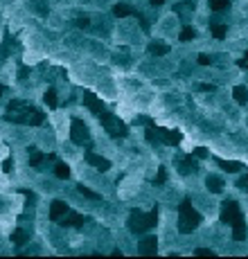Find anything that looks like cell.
Segmentation results:
<instances>
[{
	"instance_id": "6da1fadb",
	"label": "cell",
	"mask_w": 248,
	"mask_h": 259,
	"mask_svg": "<svg viewBox=\"0 0 248 259\" xmlns=\"http://www.w3.org/2000/svg\"><path fill=\"white\" fill-rule=\"evenodd\" d=\"M7 122H14V124H30V127H38L45 122V113L34 108L32 104H27L23 99H11V104L7 106Z\"/></svg>"
},
{
	"instance_id": "7a4b0ae2",
	"label": "cell",
	"mask_w": 248,
	"mask_h": 259,
	"mask_svg": "<svg viewBox=\"0 0 248 259\" xmlns=\"http://www.w3.org/2000/svg\"><path fill=\"white\" fill-rule=\"evenodd\" d=\"M221 221L232 227V239L244 241L246 239V221H244L242 207L237 201H223L221 203Z\"/></svg>"
},
{
	"instance_id": "3957f363",
	"label": "cell",
	"mask_w": 248,
	"mask_h": 259,
	"mask_svg": "<svg viewBox=\"0 0 248 259\" xmlns=\"http://www.w3.org/2000/svg\"><path fill=\"white\" fill-rule=\"evenodd\" d=\"M156 221H158V205L153 207L151 212H147V214L142 210H131L127 227L133 234H142L147 230H151V227H156Z\"/></svg>"
},
{
	"instance_id": "277c9868",
	"label": "cell",
	"mask_w": 248,
	"mask_h": 259,
	"mask_svg": "<svg viewBox=\"0 0 248 259\" xmlns=\"http://www.w3.org/2000/svg\"><path fill=\"white\" fill-rule=\"evenodd\" d=\"M201 221H203V217L192 207V201L190 198H183L178 205V232L183 234L194 232L196 227L201 226Z\"/></svg>"
},
{
	"instance_id": "5b68a950",
	"label": "cell",
	"mask_w": 248,
	"mask_h": 259,
	"mask_svg": "<svg viewBox=\"0 0 248 259\" xmlns=\"http://www.w3.org/2000/svg\"><path fill=\"white\" fill-rule=\"evenodd\" d=\"M97 120L102 122V127L106 129V133L111 135V138H127L129 135V127L124 124V122H120L117 117H113L108 111H104V113H100L97 115Z\"/></svg>"
},
{
	"instance_id": "8992f818",
	"label": "cell",
	"mask_w": 248,
	"mask_h": 259,
	"mask_svg": "<svg viewBox=\"0 0 248 259\" xmlns=\"http://www.w3.org/2000/svg\"><path fill=\"white\" fill-rule=\"evenodd\" d=\"M70 140H72L74 144H79V147H88V149H90L88 127H86L81 120H77V117L70 122Z\"/></svg>"
},
{
	"instance_id": "52a82bcc",
	"label": "cell",
	"mask_w": 248,
	"mask_h": 259,
	"mask_svg": "<svg viewBox=\"0 0 248 259\" xmlns=\"http://www.w3.org/2000/svg\"><path fill=\"white\" fill-rule=\"evenodd\" d=\"M113 14H115L117 18H124V16H133V18H138V21H140V27H142V32H149V27H151V25H149L147 18H144L138 9H133L131 5H127V2H117V5L113 7Z\"/></svg>"
},
{
	"instance_id": "ba28073f",
	"label": "cell",
	"mask_w": 248,
	"mask_h": 259,
	"mask_svg": "<svg viewBox=\"0 0 248 259\" xmlns=\"http://www.w3.org/2000/svg\"><path fill=\"white\" fill-rule=\"evenodd\" d=\"M84 106L88 108L93 115H100V113H104L106 111V106H104V101L100 99V97H95L93 93H84Z\"/></svg>"
},
{
	"instance_id": "9c48e42d",
	"label": "cell",
	"mask_w": 248,
	"mask_h": 259,
	"mask_svg": "<svg viewBox=\"0 0 248 259\" xmlns=\"http://www.w3.org/2000/svg\"><path fill=\"white\" fill-rule=\"evenodd\" d=\"M86 162L88 164H93L95 169H100V171H108L111 169V160H106V158H102V156H97L95 151H86Z\"/></svg>"
},
{
	"instance_id": "30bf717a",
	"label": "cell",
	"mask_w": 248,
	"mask_h": 259,
	"mask_svg": "<svg viewBox=\"0 0 248 259\" xmlns=\"http://www.w3.org/2000/svg\"><path fill=\"white\" fill-rule=\"evenodd\" d=\"M70 212V205L66 201H52L50 205V221H61Z\"/></svg>"
},
{
	"instance_id": "8fae6325",
	"label": "cell",
	"mask_w": 248,
	"mask_h": 259,
	"mask_svg": "<svg viewBox=\"0 0 248 259\" xmlns=\"http://www.w3.org/2000/svg\"><path fill=\"white\" fill-rule=\"evenodd\" d=\"M156 250H158V241H156V237H144L142 241H140V246H138V255H144V257L156 255Z\"/></svg>"
},
{
	"instance_id": "7c38bea8",
	"label": "cell",
	"mask_w": 248,
	"mask_h": 259,
	"mask_svg": "<svg viewBox=\"0 0 248 259\" xmlns=\"http://www.w3.org/2000/svg\"><path fill=\"white\" fill-rule=\"evenodd\" d=\"M158 138L163 144H169V147H174V144H178L180 140H183V135H180V131H169V129H158Z\"/></svg>"
},
{
	"instance_id": "4fadbf2b",
	"label": "cell",
	"mask_w": 248,
	"mask_h": 259,
	"mask_svg": "<svg viewBox=\"0 0 248 259\" xmlns=\"http://www.w3.org/2000/svg\"><path fill=\"white\" fill-rule=\"evenodd\" d=\"M88 221V217H84V214H77V212H68L64 219H61V226L66 227H77V226H84V223Z\"/></svg>"
},
{
	"instance_id": "5bb4252c",
	"label": "cell",
	"mask_w": 248,
	"mask_h": 259,
	"mask_svg": "<svg viewBox=\"0 0 248 259\" xmlns=\"http://www.w3.org/2000/svg\"><path fill=\"white\" fill-rule=\"evenodd\" d=\"M178 171L180 174H194L199 171V164H196L194 156H185V158L178 160Z\"/></svg>"
},
{
	"instance_id": "9a60e30c",
	"label": "cell",
	"mask_w": 248,
	"mask_h": 259,
	"mask_svg": "<svg viewBox=\"0 0 248 259\" xmlns=\"http://www.w3.org/2000/svg\"><path fill=\"white\" fill-rule=\"evenodd\" d=\"M206 185H208V190H210L212 194H221L223 187H226V183H223V178H219V176H208Z\"/></svg>"
},
{
	"instance_id": "2e32d148",
	"label": "cell",
	"mask_w": 248,
	"mask_h": 259,
	"mask_svg": "<svg viewBox=\"0 0 248 259\" xmlns=\"http://www.w3.org/2000/svg\"><path fill=\"white\" fill-rule=\"evenodd\" d=\"M214 162L221 167V169H226L228 174H235V171H242L244 164L242 162H235V160H223V158H214Z\"/></svg>"
},
{
	"instance_id": "e0dca14e",
	"label": "cell",
	"mask_w": 248,
	"mask_h": 259,
	"mask_svg": "<svg viewBox=\"0 0 248 259\" xmlns=\"http://www.w3.org/2000/svg\"><path fill=\"white\" fill-rule=\"evenodd\" d=\"M48 160H57V156L54 154H38V151H34L32 154V158H30V167H41L43 162H48Z\"/></svg>"
},
{
	"instance_id": "ac0fdd59",
	"label": "cell",
	"mask_w": 248,
	"mask_h": 259,
	"mask_svg": "<svg viewBox=\"0 0 248 259\" xmlns=\"http://www.w3.org/2000/svg\"><path fill=\"white\" fill-rule=\"evenodd\" d=\"M210 34L221 41V38H226V34H228V25H223V23H219V21L210 23Z\"/></svg>"
},
{
	"instance_id": "d6986e66",
	"label": "cell",
	"mask_w": 248,
	"mask_h": 259,
	"mask_svg": "<svg viewBox=\"0 0 248 259\" xmlns=\"http://www.w3.org/2000/svg\"><path fill=\"white\" fill-rule=\"evenodd\" d=\"M149 54H153V57H165V54H169V45H165V43H160V41L149 43Z\"/></svg>"
},
{
	"instance_id": "ffe728a7",
	"label": "cell",
	"mask_w": 248,
	"mask_h": 259,
	"mask_svg": "<svg viewBox=\"0 0 248 259\" xmlns=\"http://www.w3.org/2000/svg\"><path fill=\"white\" fill-rule=\"evenodd\" d=\"M232 97H235L237 104H248V90L244 86H235L232 88Z\"/></svg>"
},
{
	"instance_id": "44dd1931",
	"label": "cell",
	"mask_w": 248,
	"mask_h": 259,
	"mask_svg": "<svg viewBox=\"0 0 248 259\" xmlns=\"http://www.w3.org/2000/svg\"><path fill=\"white\" fill-rule=\"evenodd\" d=\"M11 241L16 243V246H25L30 241V232L27 230H16V232H11Z\"/></svg>"
},
{
	"instance_id": "7402d4cb",
	"label": "cell",
	"mask_w": 248,
	"mask_h": 259,
	"mask_svg": "<svg viewBox=\"0 0 248 259\" xmlns=\"http://www.w3.org/2000/svg\"><path fill=\"white\" fill-rule=\"evenodd\" d=\"M54 176L61 180H68L70 178V167L66 162H57V167H54Z\"/></svg>"
},
{
	"instance_id": "603a6c76",
	"label": "cell",
	"mask_w": 248,
	"mask_h": 259,
	"mask_svg": "<svg viewBox=\"0 0 248 259\" xmlns=\"http://www.w3.org/2000/svg\"><path fill=\"white\" fill-rule=\"evenodd\" d=\"M43 99H45V104H48L50 108H57V106H59L57 90H54V88H48V90H45V95H43Z\"/></svg>"
},
{
	"instance_id": "cb8c5ba5",
	"label": "cell",
	"mask_w": 248,
	"mask_h": 259,
	"mask_svg": "<svg viewBox=\"0 0 248 259\" xmlns=\"http://www.w3.org/2000/svg\"><path fill=\"white\" fill-rule=\"evenodd\" d=\"M210 9L212 11H226V9H230V0H210Z\"/></svg>"
},
{
	"instance_id": "d4e9b609",
	"label": "cell",
	"mask_w": 248,
	"mask_h": 259,
	"mask_svg": "<svg viewBox=\"0 0 248 259\" xmlns=\"http://www.w3.org/2000/svg\"><path fill=\"white\" fill-rule=\"evenodd\" d=\"M77 192H79L81 196H86V198H93V201H100L102 196L97 194V192H93V190H88L86 185H77Z\"/></svg>"
},
{
	"instance_id": "484cf974",
	"label": "cell",
	"mask_w": 248,
	"mask_h": 259,
	"mask_svg": "<svg viewBox=\"0 0 248 259\" xmlns=\"http://www.w3.org/2000/svg\"><path fill=\"white\" fill-rule=\"evenodd\" d=\"M167 183V167H158V176L153 178V185H165Z\"/></svg>"
},
{
	"instance_id": "4316f807",
	"label": "cell",
	"mask_w": 248,
	"mask_h": 259,
	"mask_svg": "<svg viewBox=\"0 0 248 259\" xmlns=\"http://www.w3.org/2000/svg\"><path fill=\"white\" fill-rule=\"evenodd\" d=\"M144 138H147V142H151V144L160 142V138H158V129H153V127H149L147 131H144Z\"/></svg>"
},
{
	"instance_id": "83f0119b",
	"label": "cell",
	"mask_w": 248,
	"mask_h": 259,
	"mask_svg": "<svg viewBox=\"0 0 248 259\" xmlns=\"http://www.w3.org/2000/svg\"><path fill=\"white\" fill-rule=\"evenodd\" d=\"M196 36V32L192 30V27H183L180 30V36H178V41H192V38Z\"/></svg>"
},
{
	"instance_id": "f1b7e54d",
	"label": "cell",
	"mask_w": 248,
	"mask_h": 259,
	"mask_svg": "<svg viewBox=\"0 0 248 259\" xmlns=\"http://www.w3.org/2000/svg\"><path fill=\"white\" fill-rule=\"evenodd\" d=\"M190 9H194V5H192V2H180V5L174 7V11H176V14H180V16H183V14H187Z\"/></svg>"
},
{
	"instance_id": "f546056e",
	"label": "cell",
	"mask_w": 248,
	"mask_h": 259,
	"mask_svg": "<svg viewBox=\"0 0 248 259\" xmlns=\"http://www.w3.org/2000/svg\"><path fill=\"white\" fill-rule=\"evenodd\" d=\"M194 255H196V257H214V250H210V248H196L194 250Z\"/></svg>"
},
{
	"instance_id": "4dcf8cb0",
	"label": "cell",
	"mask_w": 248,
	"mask_h": 259,
	"mask_svg": "<svg viewBox=\"0 0 248 259\" xmlns=\"http://www.w3.org/2000/svg\"><path fill=\"white\" fill-rule=\"evenodd\" d=\"M192 156H194V158H208L210 154H208V149H206V147H196L194 151H192Z\"/></svg>"
},
{
	"instance_id": "1f68e13d",
	"label": "cell",
	"mask_w": 248,
	"mask_h": 259,
	"mask_svg": "<svg viewBox=\"0 0 248 259\" xmlns=\"http://www.w3.org/2000/svg\"><path fill=\"white\" fill-rule=\"evenodd\" d=\"M74 23H77V27H81V30H86V27H90V21H88V18H77V21H74Z\"/></svg>"
},
{
	"instance_id": "d6a6232c",
	"label": "cell",
	"mask_w": 248,
	"mask_h": 259,
	"mask_svg": "<svg viewBox=\"0 0 248 259\" xmlns=\"http://www.w3.org/2000/svg\"><path fill=\"white\" fill-rule=\"evenodd\" d=\"M237 187H239V190H244V192H248V174L244 176V178H239Z\"/></svg>"
},
{
	"instance_id": "836d02e7",
	"label": "cell",
	"mask_w": 248,
	"mask_h": 259,
	"mask_svg": "<svg viewBox=\"0 0 248 259\" xmlns=\"http://www.w3.org/2000/svg\"><path fill=\"white\" fill-rule=\"evenodd\" d=\"M199 90H203V93H214L216 86H212V84H201V86H199Z\"/></svg>"
},
{
	"instance_id": "e575fe53",
	"label": "cell",
	"mask_w": 248,
	"mask_h": 259,
	"mask_svg": "<svg viewBox=\"0 0 248 259\" xmlns=\"http://www.w3.org/2000/svg\"><path fill=\"white\" fill-rule=\"evenodd\" d=\"M199 64H201V65H210L212 59L208 57V54H199Z\"/></svg>"
},
{
	"instance_id": "d590c367",
	"label": "cell",
	"mask_w": 248,
	"mask_h": 259,
	"mask_svg": "<svg viewBox=\"0 0 248 259\" xmlns=\"http://www.w3.org/2000/svg\"><path fill=\"white\" fill-rule=\"evenodd\" d=\"M11 167H14V162H11V160L7 158L5 162H2V171H7V174H9V171H11Z\"/></svg>"
},
{
	"instance_id": "8d00e7d4",
	"label": "cell",
	"mask_w": 248,
	"mask_h": 259,
	"mask_svg": "<svg viewBox=\"0 0 248 259\" xmlns=\"http://www.w3.org/2000/svg\"><path fill=\"white\" fill-rule=\"evenodd\" d=\"M237 64H239V68H248V52H246V54H244V57H242V59H239Z\"/></svg>"
},
{
	"instance_id": "74e56055",
	"label": "cell",
	"mask_w": 248,
	"mask_h": 259,
	"mask_svg": "<svg viewBox=\"0 0 248 259\" xmlns=\"http://www.w3.org/2000/svg\"><path fill=\"white\" fill-rule=\"evenodd\" d=\"M27 74H30V68H25V65H23V68L18 70V79H25Z\"/></svg>"
},
{
	"instance_id": "f35d334b",
	"label": "cell",
	"mask_w": 248,
	"mask_h": 259,
	"mask_svg": "<svg viewBox=\"0 0 248 259\" xmlns=\"http://www.w3.org/2000/svg\"><path fill=\"white\" fill-rule=\"evenodd\" d=\"M153 7H160V5H165V0H149Z\"/></svg>"
},
{
	"instance_id": "ab89813d",
	"label": "cell",
	"mask_w": 248,
	"mask_h": 259,
	"mask_svg": "<svg viewBox=\"0 0 248 259\" xmlns=\"http://www.w3.org/2000/svg\"><path fill=\"white\" fill-rule=\"evenodd\" d=\"M5 90H7V88H5V86H2V84H0V95H2V93H5Z\"/></svg>"
}]
</instances>
